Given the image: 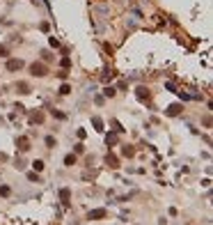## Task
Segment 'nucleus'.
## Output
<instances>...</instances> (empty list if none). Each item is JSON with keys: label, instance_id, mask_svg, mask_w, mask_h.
Listing matches in <instances>:
<instances>
[{"label": "nucleus", "instance_id": "nucleus-7", "mask_svg": "<svg viewBox=\"0 0 213 225\" xmlns=\"http://www.w3.org/2000/svg\"><path fill=\"white\" fill-rule=\"evenodd\" d=\"M138 97L142 99V101H149V97H151V94H149V87L140 85V87H138Z\"/></svg>", "mask_w": 213, "mask_h": 225}, {"label": "nucleus", "instance_id": "nucleus-2", "mask_svg": "<svg viewBox=\"0 0 213 225\" xmlns=\"http://www.w3.org/2000/svg\"><path fill=\"white\" fill-rule=\"evenodd\" d=\"M16 147H19L21 154L30 152V138H28V135H19V138H16Z\"/></svg>", "mask_w": 213, "mask_h": 225}, {"label": "nucleus", "instance_id": "nucleus-24", "mask_svg": "<svg viewBox=\"0 0 213 225\" xmlns=\"http://www.w3.org/2000/svg\"><path fill=\"white\" fill-rule=\"evenodd\" d=\"M7 53H9L7 46H0V57H7Z\"/></svg>", "mask_w": 213, "mask_h": 225}, {"label": "nucleus", "instance_id": "nucleus-9", "mask_svg": "<svg viewBox=\"0 0 213 225\" xmlns=\"http://www.w3.org/2000/svg\"><path fill=\"white\" fill-rule=\"evenodd\" d=\"M92 124H94V131H99V133H103V131H105L101 117H92Z\"/></svg>", "mask_w": 213, "mask_h": 225}, {"label": "nucleus", "instance_id": "nucleus-14", "mask_svg": "<svg viewBox=\"0 0 213 225\" xmlns=\"http://www.w3.org/2000/svg\"><path fill=\"white\" fill-rule=\"evenodd\" d=\"M44 143H46V147H48V149H53V147H57V140L53 138V135H46V140H44Z\"/></svg>", "mask_w": 213, "mask_h": 225}, {"label": "nucleus", "instance_id": "nucleus-5", "mask_svg": "<svg viewBox=\"0 0 213 225\" xmlns=\"http://www.w3.org/2000/svg\"><path fill=\"white\" fill-rule=\"evenodd\" d=\"M181 110H183V106H181V103H172V106H167V110H165V112H167L170 117H176Z\"/></svg>", "mask_w": 213, "mask_h": 225}, {"label": "nucleus", "instance_id": "nucleus-3", "mask_svg": "<svg viewBox=\"0 0 213 225\" xmlns=\"http://www.w3.org/2000/svg\"><path fill=\"white\" fill-rule=\"evenodd\" d=\"M5 67H7V71H21L23 69V60L21 57H11V60H7Z\"/></svg>", "mask_w": 213, "mask_h": 225}, {"label": "nucleus", "instance_id": "nucleus-15", "mask_svg": "<svg viewBox=\"0 0 213 225\" xmlns=\"http://www.w3.org/2000/svg\"><path fill=\"white\" fill-rule=\"evenodd\" d=\"M117 140H119V138H117V133H108V135H105V143H108V145H117Z\"/></svg>", "mask_w": 213, "mask_h": 225}, {"label": "nucleus", "instance_id": "nucleus-11", "mask_svg": "<svg viewBox=\"0 0 213 225\" xmlns=\"http://www.w3.org/2000/svg\"><path fill=\"white\" fill-rule=\"evenodd\" d=\"M76 163H78V158H76V154H67V156H64V165H67V168H73Z\"/></svg>", "mask_w": 213, "mask_h": 225}, {"label": "nucleus", "instance_id": "nucleus-4", "mask_svg": "<svg viewBox=\"0 0 213 225\" xmlns=\"http://www.w3.org/2000/svg\"><path fill=\"white\" fill-rule=\"evenodd\" d=\"M90 221H103V218H108V211L105 209H92L90 214H87Z\"/></svg>", "mask_w": 213, "mask_h": 225}, {"label": "nucleus", "instance_id": "nucleus-17", "mask_svg": "<svg viewBox=\"0 0 213 225\" xmlns=\"http://www.w3.org/2000/svg\"><path fill=\"white\" fill-rule=\"evenodd\" d=\"M69 92H71V85H69V83H64V85H60V94H62V97H67Z\"/></svg>", "mask_w": 213, "mask_h": 225}, {"label": "nucleus", "instance_id": "nucleus-1", "mask_svg": "<svg viewBox=\"0 0 213 225\" xmlns=\"http://www.w3.org/2000/svg\"><path fill=\"white\" fill-rule=\"evenodd\" d=\"M30 74L34 76V78H44V76L48 74V67H46L44 62H32L30 64Z\"/></svg>", "mask_w": 213, "mask_h": 225}, {"label": "nucleus", "instance_id": "nucleus-6", "mask_svg": "<svg viewBox=\"0 0 213 225\" xmlns=\"http://www.w3.org/2000/svg\"><path fill=\"white\" fill-rule=\"evenodd\" d=\"M60 200H62L64 207H69V202H71V191L69 188H60Z\"/></svg>", "mask_w": 213, "mask_h": 225}, {"label": "nucleus", "instance_id": "nucleus-23", "mask_svg": "<svg viewBox=\"0 0 213 225\" xmlns=\"http://www.w3.org/2000/svg\"><path fill=\"white\" fill-rule=\"evenodd\" d=\"M51 115L57 117V120H64V112H60V110H51Z\"/></svg>", "mask_w": 213, "mask_h": 225}, {"label": "nucleus", "instance_id": "nucleus-10", "mask_svg": "<svg viewBox=\"0 0 213 225\" xmlns=\"http://www.w3.org/2000/svg\"><path fill=\"white\" fill-rule=\"evenodd\" d=\"M105 163H108L110 168H119V158H117L115 154H108V156H105Z\"/></svg>", "mask_w": 213, "mask_h": 225}, {"label": "nucleus", "instance_id": "nucleus-21", "mask_svg": "<svg viewBox=\"0 0 213 225\" xmlns=\"http://www.w3.org/2000/svg\"><path fill=\"white\" fill-rule=\"evenodd\" d=\"M28 181H39V172H28Z\"/></svg>", "mask_w": 213, "mask_h": 225}, {"label": "nucleus", "instance_id": "nucleus-18", "mask_svg": "<svg viewBox=\"0 0 213 225\" xmlns=\"http://www.w3.org/2000/svg\"><path fill=\"white\" fill-rule=\"evenodd\" d=\"M103 94H105V97H115V94H117V90H115V87H105V90H103Z\"/></svg>", "mask_w": 213, "mask_h": 225}, {"label": "nucleus", "instance_id": "nucleus-25", "mask_svg": "<svg viewBox=\"0 0 213 225\" xmlns=\"http://www.w3.org/2000/svg\"><path fill=\"white\" fill-rule=\"evenodd\" d=\"M48 41H51V46H53V48H57V46H60V41H57V39H55V37H51V39H48Z\"/></svg>", "mask_w": 213, "mask_h": 225}, {"label": "nucleus", "instance_id": "nucleus-13", "mask_svg": "<svg viewBox=\"0 0 213 225\" xmlns=\"http://www.w3.org/2000/svg\"><path fill=\"white\" fill-rule=\"evenodd\" d=\"M32 168H34V172H41V170L46 168V163L41 161V158H37V161H32Z\"/></svg>", "mask_w": 213, "mask_h": 225}, {"label": "nucleus", "instance_id": "nucleus-22", "mask_svg": "<svg viewBox=\"0 0 213 225\" xmlns=\"http://www.w3.org/2000/svg\"><path fill=\"white\" fill-rule=\"evenodd\" d=\"M73 152H76V154H82V152H85V145H82V143H78V145L73 147Z\"/></svg>", "mask_w": 213, "mask_h": 225}, {"label": "nucleus", "instance_id": "nucleus-12", "mask_svg": "<svg viewBox=\"0 0 213 225\" xmlns=\"http://www.w3.org/2000/svg\"><path fill=\"white\" fill-rule=\"evenodd\" d=\"M16 90H19V94H30V85L28 83H16Z\"/></svg>", "mask_w": 213, "mask_h": 225}, {"label": "nucleus", "instance_id": "nucleus-20", "mask_svg": "<svg viewBox=\"0 0 213 225\" xmlns=\"http://www.w3.org/2000/svg\"><path fill=\"white\" fill-rule=\"evenodd\" d=\"M9 193H11V188H9V186H0V195H2V198H7Z\"/></svg>", "mask_w": 213, "mask_h": 225}, {"label": "nucleus", "instance_id": "nucleus-16", "mask_svg": "<svg viewBox=\"0 0 213 225\" xmlns=\"http://www.w3.org/2000/svg\"><path fill=\"white\" fill-rule=\"evenodd\" d=\"M122 154H124V156H133V154H135V149H133V147H131V145H124V149H122Z\"/></svg>", "mask_w": 213, "mask_h": 225}, {"label": "nucleus", "instance_id": "nucleus-8", "mask_svg": "<svg viewBox=\"0 0 213 225\" xmlns=\"http://www.w3.org/2000/svg\"><path fill=\"white\" fill-rule=\"evenodd\" d=\"M44 122V112H30V124H41Z\"/></svg>", "mask_w": 213, "mask_h": 225}, {"label": "nucleus", "instance_id": "nucleus-26", "mask_svg": "<svg viewBox=\"0 0 213 225\" xmlns=\"http://www.w3.org/2000/svg\"><path fill=\"white\" fill-rule=\"evenodd\" d=\"M62 67H64V69L71 67V60H69V57H62Z\"/></svg>", "mask_w": 213, "mask_h": 225}, {"label": "nucleus", "instance_id": "nucleus-19", "mask_svg": "<svg viewBox=\"0 0 213 225\" xmlns=\"http://www.w3.org/2000/svg\"><path fill=\"white\" fill-rule=\"evenodd\" d=\"M115 78V71L112 69H105V74H103V80H112Z\"/></svg>", "mask_w": 213, "mask_h": 225}]
</instances>
